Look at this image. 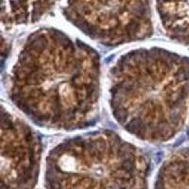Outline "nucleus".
I'll return each instance as SVG.
<instances>
[{"label":"nucleus","instance_id":"nucleus-1","mask_svg":"<svg viewBox=\"0 0 189 189\" xmlns=\"http://www.w3.org/2000/svg\"><path fill=\"white\" fill-rule=\"evenodd\" d=\"M100 94V58L92 46L60 29L31 33L8 81L15 107L42 128L76 130L96 119Z\"/></svg>","mask_w":189,"mask_h":189},{"label":"nucleus","instance_id":"nucleus-2","mask_svg":"<svg viewBox=\"0 0 189 189\" xmlns=\"http://www.w3.org/2000/svg\"><path fill=\"white\" fill-rule=\"evenodd\" d=\"M109 106L130 135L164 143L184 128L189 106V58L159 46L121 55L109 70Z\"/></svg>","mask_w":189,"mask_h":189},{"label":"nucleus","instance_id":"nucleus-3","mask_svg":"<svg viewBox=\"0 0 189 189\" xmlns=\"http://www.w3.org/2000/svg\"><path fill=\"white\" fill-rule=\"evenodd\" d=\"M149 163L140 149L115 132L69 137L49 150L46 189H147Z\"/></svg>","mask_w":189,"mask_h":189},{"label":"nucleus","instance_id":"nucleus-4","mask_svg":"<svg viewBox=\"0 0 189 189\" xmlns=\"http://www.w3.org/2000/svg\"><path fill=\"white\" fill-rule=\"evenodd\" d=\"M67 21L106 46H118L153 33L149 0H67Z\"/></svg>","mask_w":189,"mask_h":189},{"label":"nucleus","instance_id":"nucleus-5","mask_svg":"<svg viewBox=\"0 0 189 189\" xmlns=\"http://www.w3.org/2000/svg\"><path fill=\"white\" fill-rule=\"evenodd\" d=\"M1 189H34L39 178L42 142L31 127L2 107Z\"/></svg>","mask_w":189,"mask_h":189},{"label":"nucleus","instance_id":"nucleus-6","mask_svg":"<svg viewBox=\"0 0 189 189\" xmlns=\"http://www.w3.org/2000/svg\"><path fill=\"white\" fill-rule=\"evenodd\" d=\"M156 3L166 35L189 46V0H156Z\"/></svg>","mask_w":189,"mask_h":189},{"label":"nucleus","instance_id":"nucleus-7","mask_svg":"<svg viewBox=\"0 0 189 189\" xmlns=\"http://www.w3.org/2000/svg\"><path fill=\"white\" fill-rule=\"evenodd\" d=\"M153 189H189V149L178 150L162 164Z\"/></svg>","mask_w":189,"mask_h":189}]
</instances>
